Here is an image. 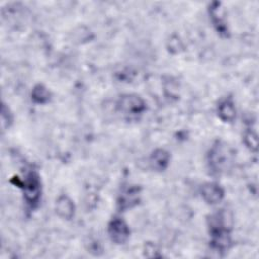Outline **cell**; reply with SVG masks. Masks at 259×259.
<instances>
[{
    "mask_svg": "<svg viewBox=\"0 0 259 259\" xmlns=\"http://www.w3.org/2000/svg\"><path fill=\"white\" fill-rule=\"evenodd\" d=\"M219 115L224 121L231 122L235 118V109L233 103L230 101H225L219 107Z\"/></svg>",
    "mask_w": 259,
    "mask_h": 259,
    "instance_id": "cell-6",
    "label": "cell"
},
{
    "mask_svg": "<svg viewBox=\"0 0 259 259\" xmlns=\"http://www.w3.org/2000/svg\"><path fill=\"white\" fill-rule=\"evenodd\" d=\"M168 163V154L159 150L157 152H155V154L152 157V164H153V167H155L156 169H164L166 167V165Z\"/></svg>",
    "mask_w": 259,
    "mask_h": 259,
    "instance_id": "cell-7",
    "label": "cell"
},
{
    "mask_svg": "<svg viewBox=\"0 0 259 259\" xmlns=\"http://www.w3.org/2000/svg\"><path fill=\"white\" fill-rule=\"evenodd\" d=\"M25 196L30 205H34L40 198V180L34 172L29 173L25 178Z\"/></svg>",
    "mask_w": 259,
    "mask_h": 259,
    "instance_id": "cell-1",
    "label": "cell"
},
{
    "mask_svg": "<svg viewBox=\"0 0 259 259\" xmlns=\"http://www.w3.org/2000/svg\"><path fill=\"white\" fill-rule=\"evenodd\" d=\"M138 195H139L138 189L130 188V189L126 190L122 194L119 205L121 206V208L123 210L128 209V208H131V207H133L134 205H136V203H137Z\"/></svg>",
    "mask_w": 259,
    "mask_h": 259,
    "instance_id": "cell-4",
    "label": "cell"
},
{
    "mask_svg": "<svg viewBox=\"0 0 259 259\" xmlns=\"http://www.w3.org/2000/svg\"><path fill=\"white\" fill-rule=\"evenodd\" d=\"M121 108L128 115H138L142 113L145 106L142 99L137 97H124L121 102Z\"/></svg>",
    "mask_w": 259,
    "mask_h": 259,
    "instance_id": "cell-3",
    "label": "cell"
},
{
    "mask_svg": "<svg viewBox=\"0 0 259 259\" xmlns=\"http://www.w3.org/2000/svg\"><path fill=\"white\" fill-rule=\"evenodd\" d=\"M58 212L60 215H62L65 218H71L73 215V206L72 202L67 199L66 197H63L58 202Z\"/></svg>",
    "mask_w": 259,
    "mask_h": 259,
    "instance_id": "cell-8",
    "label": "cell"
},
{
    "mask_svg": "<svg viewBox=\"0 0 259 259\" xmlns=\"http://www.w3.org/2000/svg\"><path fill=\"white\" fill-rule=\"evenodd\" d=\"M202 195L209 202L216 203L223 196V192L215 184H208V186L202 189Z\"/></svg>",
    "mask_w": 259,
    "mask_h": 259,
    "instance_id": "cell-5",
    "label": "cell"
},
{
    "mask_svg": "<svg viewBox=\"0 0 259 259\" xmlns=\"http://www.w3.org/2000/svg\"><path fill=\"white\" fill-rule=\"evenodd\" d=\"M109 236L117 244L125 243L130 235V230L125 222L121 219H114L108 228Z\"/></svg>",
    "mask_w": 259,
    "mask_h": 259,
    "instance_id": "cell-2",
    "label": "cell"
}]
</instances>
